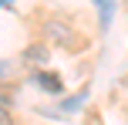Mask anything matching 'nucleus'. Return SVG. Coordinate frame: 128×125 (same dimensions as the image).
<instances>
[{
  "mask_svg": "<svg viewBox=\"0 0 128 125\" xmlns=\"http://www.w3.org/2000/svg\"><path fill=\"white\" fill-rule=\"evenodd\" d=\"M0 125H14V118L7 115V108H0Z\"/></svg>",
  "mask_w": 128,
  "mask_h": 125,
  "instance_id": "39448f33",
  "label": "nucleus"
},
{
  "mask_svg": "<svg viewBox=\"0 0 128 125\" xmlns=\"http://www.w3.org/2000/svg\"><path fill=\"white\" fill-rule=\"evenodd\" d=\"M44 34H47V41H51V44H58V47L74 44V31H71L64 20H51V24L44 27Z\"/></svg>",
  "mask_w": 128,
  "mask_h": 125,
  "instance_id": "f257e3e1",
  "label": "nucleus"
},
{
  "mask_svg": "<svg viewBox=\"0 0 128 125\" xmlns=\"http://www.w3.org/2000/svg\"><path fill=\"white\" fill-rule=\"evenodd\" d=\"M0 4H4V7H7V4H10V0H0Z\"/></svg>",
  "mask_w": 128,
  "mask_h": 125,
  "instance_id": "423d86ee",
  "label": "nucleus"
},
{
  "mask_svg": "<svg viewBox=\"0 0 128 125\" xmlns=\"http://www.w3.org/2000/svg\"><path fill=\"white\" fill-rule=\"evenodd\" d=\"M27 58H30V61H44V58H47V47H44V44H34L30 51H27Z\"/></svg>",
  "mask_w": 128,
  "mask_h": 125,
  "instance_id": "7ed1b4c3",
  "label": "nucleus"
},
{
  "mask_svg": "<svg viewBox=\"0 0 128 125\" xmlns=\"http://www.w3.org/2000/svg\"><path fill=\"white\" fill-rule=\"evenodd\" d=\"M98 7H101V24H108V17H111V0H94Z\"/></svg>",
  "mask_w": 128,
  "mask_h": 125,
  "instance_id": "20e7f679",
  "label": "nucleus"
},
{
  "mask_svg": "<svg viewBox=\"0 0 128 125\" xmlns=\"http://www.w3.org/2000/svg\"><path fill=\"white\" fill-rule=\"evenodd\" d=\"M37 85L44 88V91H54V95L61 91V78L58 74H37Z\"/></svg>",
  "mask_w": 128,
  "mask_h": 125,
  "instance_id": "f03ea898",
  "label": "nucleus"
}]
</instances>
